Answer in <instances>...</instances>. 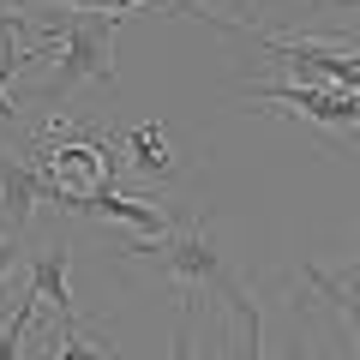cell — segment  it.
Instances as JSON below:
<instances>
[{"instance_id": "6da1fadb", "label": "cell", "mask_w": 360, "mask_h": 360, "mask_svg": "<svg viewBox=\"0 0 360 360\" xmlns=\"http://www.w3.org/2000/svg\"><path fill=\"white\" fill-rule=\"evenodd\" d=\"M120 258H127V264H150L156 276H168V283L186 295L180 307H193L198 288H205V295H217L222 307L240 319L246 342H252V348H246V360L264 354V319H258V300L246 295V283L234 276L229 252L217 246L210 217H198V210H186V217H168L162 234H139V240H127V246H120Z\"/></svg>"}, {"instance_id": "7a4b0ae2", "label": "cell", "mask_w": 360, "mask_h": 360, "mask_svg": "<svg viewBox=\"0 0 360 360\" xmlns=\"http://www.w3.org/2000/svg\"><path fill=\"white\" fill-rule=\"evenodd\" d=\"M18 37H30L25 42L30 66L49 60V78L25 96V108H60L78 84H115V37H120V18L54 6L49 18H30L25 13Z\"/></svg>"}, {"instance_id": "3957f363", "label": "cell", "mask_w": 360, "mask_h": 360, "mask_svg": "<svg viewBox=\"0 0 360 360\" xmlns=\"http://www.w3.org/2000/svg\"><path fill=\"white\" fill-rule=\"evenodd\" d=\"M246 103H258L264 115H288L300 127L324 132V139H354L360 132V90H330V84H295V78H258L240 84Z\"/></svg>"}, {"instance_id": "277c9868", "label": "cell", "mask_w": 360, "mask_h": 360, "mask_svg": "<svg viewBox=\"0 0 360 360\" xmlns=\"http://www.w3.org/2000/svg\"><path fill=\"white\" fill-rule=\"evenodd\" d=\"M30 295H37V307L54 312L60 330L78 324V312H72V246L66 240L37 246V258H30Z\"/></svg>"}, {"instance_id": "5b68a950", "label": "cell", "mask_w": 360, "mask_h": 360, "mask_svg": "<svg viewBox=\"0 0 360 360\" xmlns=\"http://www.w3.org/2000/svg\"><path fill=\"white\" fill-rule=\"evenodd\" d=\"M37 205H49V174L30 162V150L6 156V162H0V229L18 234L30 217H37Z\"/></svg>"}, {"instance_id": "8992f818", "label": "cell", "mask_w": 360, "mask_h": 360, "mask_svg": "<svg viewBox=\"0 0 360 360\" xmlns=\"http://www.w3.org/2000/svg\"><path fill=\"white\" fill-rule=\"evenodd\" d=\"M300 283L312 288L319 300H330L336 319L348 324V336H354V360H360V258L342 270H324V264H300Z\"/></svg>"}, {"instance_id": "52a82bcc", "label": "cell", "mask_w": 360, "mask_h": 360, "mask_svg": "<svg viewBox=\"0 0 360 360\" xmlns=\"http://www.w3.org/2000/svg\"><path fill=\"white\" fill-rule=\"evenodd\" d=\"M120 162H132L139 174H174V156H168V127L162 120H144V127H132L127 139H120Z\"/></svg>"}, {"instance_id": "ba28073f", "label": "cell", "mask_w": 360, "mask_h": 360, "mask_svg": "<svg viewBox=\"0 0 360 360\" xmlns=\"http://www.w3.org/2000/svg\"><path fill=\"white\" fill-rule=\"evenodd\" d=\"M54 360H120V348L108 336L72 324V330H54Z\"/></svg>"}, {"instance_id": "9c48e42d", "label": "cell", "mask_w": 360, "mask_h": 360, "mask_svg": "<svg viewBox=\"0 0 360 360\" xmlns=\"http://www.w3.org/2000/svg\"><path fill=\"white\" fill-rule=\"evenodd\" d=\"M37 312H42L37 295H25V300L13 307V319L0 324V360H25V336L37 330Z\"/></svg>"}, {"instance_id": "30bf717a", "label": "cell", "mask_w": 360, "mask_h": 360, "mask_svg": "<svg viewBox=\"0 0 360 360\" xmlns=\"http://www.w3.org/2000/svg\"><path fill=\"white\" fill-rule=\"evenodd\" d=\"M54 6H72V13H103V18H127V13H150L162 0H54Z\"/></svg>"}, {"instance_id": "8fae6325", "label": "cell", "mask_w": 360, "mask_h": 360, "mask_svg": "<svg viewBox=\"0 0 360 360\" xmlns=\"http://www.w3.org/2000/svg\"><path fill=\"white\" fill-rule=\"evenodd\" d=\"M13 270H18V234L0 229V312H6V295H13ZM6 324V319H0Z\"/></svg>"}, {"instance_id": "7c38bea8", "label": "cell", "mask_w": 360, "mask_h": 360, "mask_svg": "<svg viewBox=\"0 0 360 360\" xmlns=\"http://www.w3.org/2000/svg\"><path fill=\"white\" fill-rule=\"evenodd\" d=\"M258 360H330V354H324L319 342H307V336L295 330V336H288L283 348H276V354H258Z\"/></svg>"}, {"instance_id": "4fadbf2b", "label": "cell", "mask_w": 360, "mask_h": 360, "mask_svg": "<svg viewBox=\"0 0 360 360\" xmlns=\"http://www.w3.org/2000/svg\"><path fill=\"white\" fill-rule=\"evenodd\" d=\"M168 360H198V348H193V307H180V330H174V354ZM210 360H229V354H210Z\"/></svg>"}, {"instance_id": "5bb4252c", "label": "cell", "mask_w": 360, "mask_h": 360, "mask_svg": "<svg viewBox=\"0 0 360 360\" xmlns=\"http://www.w3.org/2000/svg\"><path fill=\"white\" fill-rule=\"evenodd\" d=\"M319 6H324V13H330V25H336V30L360 25V0H319ZM336 30H330V37H336Z\"/></svg>"}, {"instance_id": "9a60e30c", "label": "cell", "mask_w": 360, "mask_h": 360, "mask_svg": "<svg viewBox=\"0 0 360 360\" xmlns=\"http://www.w3.org/2000/svg\"><path fill=\"white\" fill-rule=\"evenodd\" d=\"M18 25H25V18H13L6 6H0V49H6V37H18Z\"/></svg>"}]
</instances>
